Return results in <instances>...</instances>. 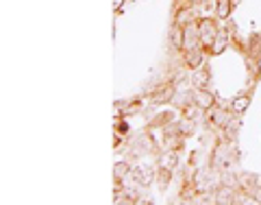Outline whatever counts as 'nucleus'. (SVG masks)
<instances>
[{
	"label": "nucleus",
	"instance_id": "obj_1",
	"mask_svg": "<svg viewBox=\"0 0 261 205\" xmlns=\"http://www.w3.org/2000/svg\"><path fill=\"white\" fill-rule=\"evenodd\" d=\"M218 24L214 20H200L198 22V35H200V44H205L211 48V44L216 42L218 37Z\"/></svg>",
	"mask_w": 261,
	"mask_h": 205
},
{
	"label": "nucleus",
	"instance_id": "obj_2",
	"mask_svg": "<svg viewBox=\"0 0 261 205\" xmlns=\"http://www.w3.org/2000/svg\"><path fill=\"white\" fill-rule=\"evenodd\" d=\"M194 103L200 111H209V109H214L216 98H214V94H209L207 89H198V92L194 94Z\"/></svg>",
	"mask_w": 261,
	"mask_h": 205
},
{
	"label": "nucleus",
	"instance_id": "obj_3",
	"mask_svg": "<svg viewBox=\"0 0 261 205\" xmlns=\"http://www.w3.org/2000/svg\"><path fill=\"white\" fill-rule=\"evenodd\" d=\"M130 177H133L137 184L148 186V184H150V179H152V173H150L148 168H144V166H137V168L130 170Z\"/></svg>",
	"mask_w": 261,
	"mask_h": 205
},
{
	"label": "nucleus",
	"instance_id": "obj_4",
	"mask_svg": "<svg viewBox=\"0 0 261 205\" xmlns=\"http://www.w3.org/2000/svg\"><path fill=\"white\" fill-rule=\"evenodd\" d=\"M200 63H202V53H200V48L196 46V48H187V65L190 68H200Z\"/></svg>",
	"mask_w": 261,
	"mask_h": 205
},
{
	"label": "nucleus",
	"instance_id": "obj_5",
	"mask_svg": "<svg viewBox=\"0 0 261 205\" xmlns=\"http://www.w3.org/2000/svg\"><path fill=\"white\" fill-rule=\"evenodd\" d=\"M248 105H250V96H248V94H240V96L233 98L231 107H233L235 113H244V111L248 109Z\"/></svg>",
	"mask_w": 261,
	"mask_h": 205
},
{
	"label": "nucleus",
	"instance_id": "obj_6",
	"mask_svg": "<svg viewBox=\"0 0 261 205\" xmlns=\"http://www.w3.org/2000/svg\"><path fill=\"white\" fill-rule=\"evenodd\" d=\"M172 94H174V87L172 85H166V87H161L154 92L152 96V101L154 103H166V101H172Z\"/></svg>",
	"mask_w": 261,
	"mask_h": 205
},
{
	"label": "nucleus",
	"instance_id": "obj_7",
	"mask_svg": "<svg viewBox=\"0 0 261 205\" xmlns=\"http://www.w3.org/2000/svg\"><path fill=\"white\" fill-rule=\"evenodd\" d=\"M216 13L220 20H226L231 15V0H216Z\"/></svg>",
	"mask_w": 261,
	"mask_h": 205
},
{
	"label": "nucleus",
	"instance_id": "obj_8",
	"mask_svg": "<svg viewBox=\"0 0 261 205\" xmlns=\"http://www.w3.org/2000/svg\"><path fill=\"white\" fill-rule=\"evenodd\" d=\"M161 168H168V170H174L176 168V164H178V155L174 153V151H170V153H166L161 157Z\"/></svg>",
	"mask_w": 261,
	"mask_h": 205
},
{
	"label": "nucleus",
	"instance_id": "obj_9",
	"mask_svg": "<svg viewBox=\"0 0 261 205\" xmlns=\"http://www.w3.org/2000/svg\"><path fill=\"white\" fill-rule=\"evenodd\" d=\"M224 48H226V33H224V31H220V33H218V37H216V42L211 44V53H214V55H220V53L224 51Z\"/></svg>",
	"mask_w": 261,
	"mask_h": 205
},
{
	"label": "nucleus",
	"instance_id": "obj_10",
	"mask_svg": "<svg viewBox=\"0 0 261 205\" xmlns=\"http://www.w3.org/2000/svg\"><path fill=\"white\" fill-rule=\"evenodd\" d=\"M192 81H194V85L198 87V89H205V87H207V83H209V75H207V70H198V72H194Z\"/></svg>",
	"mask_w": 261,
	"mask_h": 205
},
{
	"label": "nucleus",
	"instance_id": "obj_11",
	"mask_svg": "<svg viewBox=\"0 0 261 205\" xmlns=\"http://www.w3.org/2000/svg\"><path fill=\"white\" fill-rule=\"evenodd\" d=\"M126 175H130V164H126V162H118L116 166H113V177L116 179H124Z\"/></svg>",
	"mask_w": 261,
	"mask_h": 205
},
{
	"label": "nucleus",
	"instance_id": "obj_12",
	"mask_svg": "<svg viewBox=\"0 0 261 205\" xmlns=\"http://www.w3.org/2000/svg\"><path fill=\"white\" fill-rule=\"evenodd\" d=\"M211 120H214V125H220V127H226L228 125V116H226L224 111H220V109L211 113Z\"/></svg>",
	"mask_w": 261,
	"mask_h": 205
},
{
	"label": "nucleus",
	"instance_id": "obj_13",
	"mask_svg": "<svg viewBox=\"0 0 261 205\" xmlns=\"http://www.w3.org/2000/svg\"><path fill=\"white\" fill-rule=\"evenodd\" d=\"M135 192H128V190H124L122 194H118V199H116V203H135Z\"/></svg>",
	"mask_w": 261,
	"mask_h": 205
},
{
	"label": "nucleus",
	"instance_id": "obj_14",
	"mask_svg": "<svg viewBox=\"0 0 261 205\" xmlns=\"http://www.w3.org/2000/svg\"><path fill=\"white\" fill-rule=\"evenodd\" d=\"M170 173H172V170H168V168H161V170H159V179H161V188H166V186L170 184Z\"/></svg>",
	"mask_w": 261,
	"mask_h": 205
},
{
	"label": "nucleus",
	"instance_id": "obj_15",
	"mask_svg": "<svg viewBox=\"0 0 261 205\" xmlns=\"http://www.w3.org/2000/svg\"><path fill=\"white\" fill-rule=\"evenodd\" d=\"M228 196H231V190H228V188H224V190L218 194V203H228V201H231Z\"/></svg>",
	"mask_w": 261,
	"mask_h": 205
},
{
	"label": "nucleus",
	"instance_id": "obj_16",
	"mask_svg": "<svg viewBox=\"0 0 261 205\" xmlns=\"http://www.w3.org/2000/svg\"><path fill=\"white\" fill-rule=\"evenodd\" d=\"M185 116H187V118H194V116H196V109H194V107H190V109L185 111Z\"/></svg>",
	"mask_w": 261,
	"mask_h": 205
},
{
	"label": "nucleus",
	"instance_id": "obj_17",
	"mask_svg": "<svg viewBox=\"0 0 261 205\" xmlns=\"http://www.w3.org/2000/svg\"><path fill=\"white\" fill-rule=\"evenodd\" d=\"M255 196H257V201L261 203V188H259V190H257V194H255Z\"/></svg>",
	"mask_w": 261,
	"mask_h": 205
},
{
	"label": "nucleus",
	"instance_id": "obj_18",
	"mask_svg": "<svg viewBox=\"0 0 261 205\" xmlns=\"http://www.w3.org/2000/svg\"><path fill=\"white\" fill-rule=\"evenodd\" d=\"M190 3H194V5H198V3H202V0H190Z\"/></svg>",
	"mask_w": 261,
	"mask_h": 205
},
{
	"label": "nucleus",
	"instance_id": "obj_19",
	"mask_svg": "<svg viewBox=\"0 0 261 205\" xmlns=\"http://www.w3.org/2000/svg\"><path fill=\"white\" fill-rule=\"evenodd\" d=\"M259 75H261V59H259Z\"/></svg>",
	"mask_w": 261,
	"mask_h": 205
}]
</instances>
